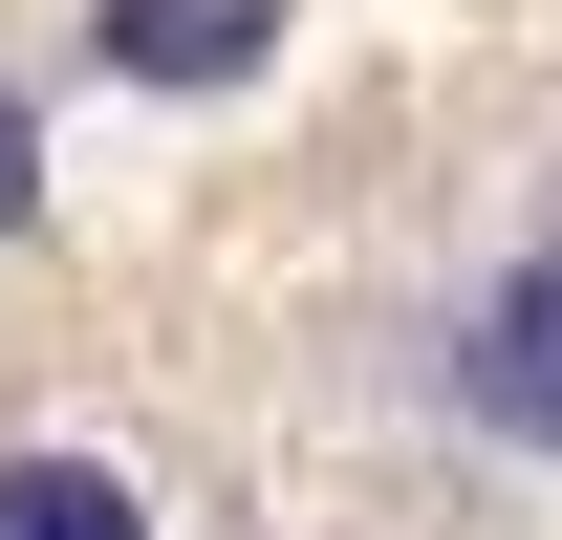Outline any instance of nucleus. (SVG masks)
<instances>
[{"label":"nucleus","mask_w":562,"mask_h":540,"mask_svg":"<svg viewBox=\"0 0 562 540\" xmlns=\"http://www.w3.org/2000/svg\"><path fill=\"white\" fill-rule=\"evenodd\" d=\"M454 410H476L497 454H562V238H519L454 303Z\"/></svg>","instance_id":"f257e3e1"},{"label":"nucleus","mask_w":562,"mask_h":540,"mask_svg":"<svg viewBox=\"0 0 562 540\" xmlns=\"http://www.w3.org/2000/svg\"><path fill=\"white\" fill-rule=\"evenodd\" d=\"M87 44H109V66H131V87H238V66H260V44H281V0H109Z\"/></svg>","instance_id":"f03ea898"},{"label":"nucleus","mask_w":562,"mask_h":540,"mask_svg":"<svg viewBox=\"0 0 562 540\" xmlns=\"http://www.w3.org/2000/svg\"><path fill=\"white\" fill-rule=\"evenodd\" d=\"M0 540H151V497L109 454H0Z\"/></svg>","instance_id":"7ed1b4c3"},{"label":"nucleus","mask_w":562,"mask_h":540,"mask_svg":"<svg viewBox=\"0 0 562 540\" xmlns=\"http://www.w3.org/2000/svg\"><path fill=\"white\" fill-rule=\"evenodd\" d=\"M22 216H44V109L0 87V238H22Z\"/></svg>","instance_id":"20e7f679"}]
</instances>
